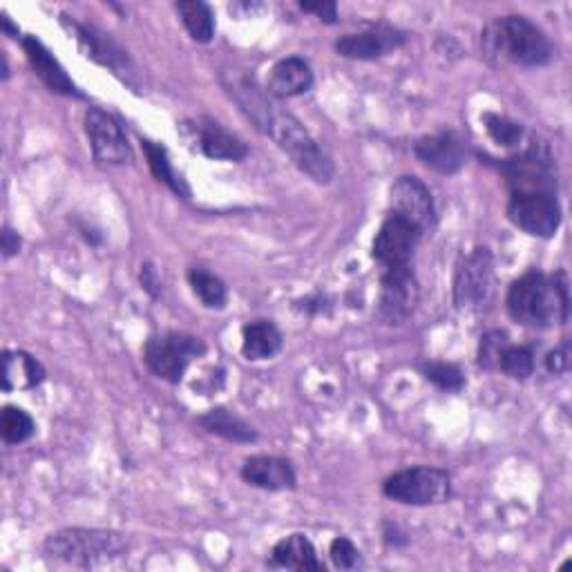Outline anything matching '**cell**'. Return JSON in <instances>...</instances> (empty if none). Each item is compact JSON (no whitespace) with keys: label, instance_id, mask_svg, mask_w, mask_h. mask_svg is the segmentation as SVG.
Segmentation results:
<instances>
[{"label":"cell","instance_id":"obj_25","mask_svg":"<svg viewBox=\"0 0 572 572\" xmlns=\"http://www.w3.org/2000/svg\"><path fill=\"white\" fill-rule=\"evenodd\" d=\"M142 146H144L148 166H150L155 178H157L159 182H163L172 193H178L180 197H188L191 191H188L186 182L180 178V174L174 172V168H172V163H170V157H168V150H166L161 144H155V142H150V139H144Z\"/></svg>","mask_w":572,"mask_h":572},{"label":"cell","instance_id":"obj_10","mask_svg":"<svg viewBox=\"0 0 572 572\" xmlns=\"http://www.w3.org/2000/svg\"><path fill=\"white\" fill-rule=\"evenodd\" d=\"M421 238L423 233L412 222L389 212L374 238L372 255L382 269L410 267Z\"/></svg>","mask_w":572,"mask_h":572},{"label":"cell","instance_id":"obj_16","mask_svg":"<svg viewBox=\"0 0 572 572\" xmlns=\"http://www.w3.org/2000/svg\"><path fill=\"white\" fill-rule=\"evenodd\" d=\"M416 157L431 170L441 174H454L465 166V146L454 132H438L416 142Z\"/></svg>","mask_w":572,"mask_h":572},{"label":"cell","instance_id":"obj_8","mask_svg":"<svg viewBox=\"0 0 572 572\" xmlns=\"http://www.w3.org/2000/svg\"><path fill=\"white\" fill-rule=\"evenodd\" d=\"M510 222L533 238H552L561 224V206L548 191L512 193L508 204Z\"/></svg>","mask_w":572,"mask_h":572},{"label":"cell","instance_id":"obj_4","mask_svg":"<svg viewBox=\"0 0 572 572\" xmlns=\"http://www.w3.org/2000/svg\"><path fill=\"white\" fill-rule=\"evenodd\" d=\"M46 552L72 565H104L127 552V539L112 531L68 527L48 537Z\"/></svg>","mask_w":572,"mask_h":572},{"label":"cell","instance_id":"obj_12","mask_svg":"<svg viewBox=\"0 0 572 572\" xmlns=\"http://www.w3.org/2000/svg\"><path fill=\"white\" fill-rule=\"evenodd\" d=\"M389 212L412 222L423 235L436 227V206L418 178H399L389 188Z\"/></svg>","mask_w":572,"mask_h":572},{"label":"cell","instance_id":"obj_26","mask_svg":"<svg viewBox=\"0 0 572 572\" xmlns=\"http://www.w3.org/2000/svg\"><path fill=\"white\" fill-rule=\"evenodd\" d=\"M188 282L193 287V293L202 300L204 306H208V309H224L227 300H229V291H227V284L217 276L208 273L206 269L193 267L188 271Z\"/></svg>","mask_w":572,"mask_h":572},{"label":"cell","instance_id":"obj_5","mask_svg":"<svg viewBox=\"0 0 572 572\" xmlns=\"http://www.w3.org/2000/svg\"><path fill=\"white\" fill-rule=\"evenodd\" d=\"M204 354L206 344L199 338L180 331H168L153 336L146 342L144 361L157 378L178 385L182 382L188 365Z\"/></svg>","mask_w":572,"mask_h":572},{"label":"cell","instance_id":"obj_7","mask_svg":"<svg viewBox=\"0 0 572 572\" xmlns=\"http://www.w3.org/2000/svg\"><path fill=\"white\" fill-rule=\"evenodd\" d=\"M495 291V257L488 246L474 248L454 273V304L459 312H478Z\"/></svg>","mask_w":572,"mask_h":572},{"label":"cell","instance_id":"obj_32","mask_svg":"<svg viewBox=\"0 0 572 572\" xmlns=\"http://www.w3.org/2000/svg\"><path fill=\"white\" fill-rule=\"evenodd\" d=\"M508 333L506 331H490L480 338L478 344V365L483 369H497L499 358L503 354V349L508 346Z\"/></svg>","mask_w":572,"mask_h":572},{"label":"cell","instance_id":"obj_22","mask_svg":"<svg viewBox=\"0 0 572 572\" xmlns=\"http://www.w3.org/2000/svg\"><path fill=\"white\" fill-rule=\"evenodd\" d=\"M46 378L42 365L25 351H5L3 354V389H34Z\"/></svg>","mask_w":572,"mask_h":572},{"label":"cell","instance_id":"obj_29","mask_svg":"<svg viewBox=\"0 0 572 572\" xmlns=\"http://www.w3.org/2000/svg\"><path fill=\"white\" fill-rule=\"evenodd\" d=\"M499 372H503L506 376L514 378V380H525L531 378L535 372V356L533 351L527 346H512L508 344L503 349V354L499 358Z\"/></svg>","mask_w":572,"mask_h":572},{"label":"cell","instance_id":"obj_23","mask_svg":"<svg viewBox=\"0 0 572 572\" xmlns=\"http://www.w3.org/2000/svg\"><path fill=\"white\" fill-rule=\"evenodd\" d=\"M271 561L280 568H293V570H325V563L318 559L314 544L304 535H291L276 544L271 552Z\"/></svg>","mask_w":572,"mask_h":572},{"label":"cell","instance_id":"obj_31","mask_svg":"<svg viewBox=\"0 0 572 572\" xmlns=\"http://www.w3.org/2000/svg\"><path fill=\"white\" fill-rule=\"evenodd\" d=\"M483 121H486V130L488 135L503 148H514L519 146V142L523 139V127L521 123L508 119V117H501V114H486L483 117Z\"/></svg>","mask_w":572,"mask_h":572},{"label":"cell","instance_id":"obj_9","mask_svg":"<svg viewBox=\"0 0 572 572\" xmlns=\"http://www.w3.org/2000/svg\"><path fill=\"white\" fill-rule=\"evenodd\" d=\"M418 282L410 267L385 269L380 278L378 320L385 325H403L416 312Z\"/></svg>","mask_w":572,"mask_h":572},{"label":"cell","instance_id":"obj_15","mask_svg":"<svg viewBox=\"0 0 572 572\" xmlns=\"http://www.w3.org/2000/svg\"><path fill=\"white\" fill-rule=\"evenodd\" d=\"M405 42V34L393 27H374L361 34H346L336 40V52L344 59L374 61L393 50H399Z\"/></svg>","mask_w":572,"mask_h":572},{"label":"cell","instance_id":"obj_18","mask_svg":"<svg viewBox=\"0 0 572 572\" xmlns=\"http://www.w3.org/2000/svg\"><path fill=\"white\" fill-rule=\"evenodd\" d=\"M23 50H25L27 61H29L32 70L36 72V76L46 83L52 93L65 95V97L78 95L74 81L68 76L63 65L52 57V52L42 46L36 36L23 38Z\"/></svg>","mask_w":572,"mask_h":572},{"label":"cell","instance_id":"obj_13","mask_svg":"<svg viewBox=\"0 0 572 572\" xmlns=\"http://www.w3.org/2000/svg\"><path fill=\"white\" fill-rule=\"evenodd\" d=\"M85 132L90 139L93 155L99 163L123 166L132 159L130 144L119 121L101 108H90L85 112Z\"/></svg>","mask_w":572,"mask_h":572},{"label":"cell","instance_id":"obj_35","mask_svg":"<svg viewBox=\"0 0 572 572\" xmlns=\"http://www.w3.org/2000/svg\"><path fill=\"white\" fill-rule=\"evenodd\" d=\"M300 10L306 14H316L320 21L333 25L338 21V5L336 3H300Z\"/></svg>","mask_w":572,"mask_h":572},{"label":"cell","instance_id":"obj_28","mask_svg":"<svg viewBox=\"0 0 572 572\" xmlns=\"http://www.w3.org/2000/svg\"><path fill=\"white\" fill-rule=\"evenodd\" d=\"M34 431H36V425L25 410L8 405L3 410V414H0V434H3L5 443L21 446V443L29 441Z\"/></svg>","mask_w":572,"mask_h":572},{"label":"cell","instance_id":"obj_27","mask_svg":"<svg viewBox=\"0 0 572 572\" xmlns=\"http://www.w3.org/2000/svg\"><path fill=\"white\" fill-rule=\"evenodd\" d=\"M178 12L197 42H210L215 36V19L212 12L206 3H199V0H184V3H178Z\"/></svg>","mask_w":572,"mask_h":572},{"label":"cell","instance_id":"obj_36","mask_svg":"<svg viewBox=\"0 0 572 572\" xmlns=\"http://www.w3.org/2000/svg\"><path fill=\"white\" fill-rule=\"evenodd\" d=\"M144 271H142V284H144V289L150 293V295H159V280H157V276H155V269L150 267V264H146V267H142Z\"/></svg>","mask_w":572,"mask_h":572},{"label":"cell","instance_id":"obj_21","mask_svg":"<svg viewBox=\"0 0 572 572\" xmlns=\"http://www.w3.org/2000/svg\"><path fill=\"white\" fill-rule=\"evenodd\" d=\"M61 25L78 42V48L83 50V54L87 59H93V61H97L101 65H108L112 70H119V65L123 61V54L117 50L114 42L101 38V34H97L95 29L83 27V25H78L76 21H72L68 16H61Z\"/></svg>","mask_w":572,"mask_h":572},{"label":"cell","instance_id":"obj_3","mask_svg":"<svg viewBox=\"0 0 572 572\" xmlns=\"http://www.w3.org/2000/svg\"><path fill=\"white\" fill-rule=\"evenodd\" d=\"M261 130L291 157V161L318 184H329L333 180V161L318 146V142L306 132V127L289 112L271 108L264 119Z\"/></svg>","mask_w":572,"mask_h":572},{"label":"cell","instance_id":"obj_17","mask_svg":"<svg viewBox=\"0 0 572 572\" xmlns=\"http://www.w3.org/2000/svg\"><path fill=\"white\" fill-rule=\"evenodd\" d=\"M242 478L253 488L269 492L293 490L297 476L293 465L280 457H251L242 465Z\"/></svg>","mask_w":572,"mask_h":572},{"label":"cell","instance_id":"obj_6","mask_svg":"<svg viewBox=\"0 0 572 572\" xmlns=\"http://www.w3.org/2000/svg\"><path fill=\"white\" fill-rule=\"evenodd\" d=\"M387 499L403 506H441L450 499V474L438 467H410L382 483Z\"/></svg>","mask_w":572,"mask_h":572},{"label":"cell","instance_id":"obj_2","mask_svg":"<svg viewBox=\"0 0 572 572\" xmlns=\"http://www.w3.org/2000/svg\"><path fill=\"white\" fill-rule=\"evenodd\" d=\"M483 46L492 57L527 68L546 65L552 59L548 36L525 16H506L490 23L483 32Z\"/></svg>","mask_w":572,"mask_h":572},{"label":"cell","instance_id":"obj_1","mask_svg":"<svg viewBox=\"0 0 572 572\" xmlns=\"http://www.w3.org/2000/svg\"><path fill=\"white\" fill-rule=\"evenodd\" d=\"M508 314L523 327L546 329L568 322L570 297L565 273L544 276L539 271H527L508 291Z\"/></svg>","mask_w":572,"mask_h":572},{"label":"cell","instance_id":"obj_33","mask_svg":"<svg viewBox=\"0 0 572 572\" xmlns=\"http://www.w3.org/2000/svg\"><path fill=\"white\" fill-rule=\"evenodd\" d=\"M329 555H331V561L336 568L340 570H356L363 565V559H361V550L351 544L346 537H338L331 541V548H329Z\"/></svg>","mask_w":572,"mask_h":572},{"label":"cell","instance_id":"obj_24","mask_svg":"<svg viewBox=\"0 0 572 572\" xmlns=\"http://www.w3.org/2000/svg\"><path fill=\"white\" fill-rule=\"evenodd\" d=\"M199 425L215 434V436H222L231 443H253L257 441V431L238 414H233L227 407H215L210 412H206L204 416H199Z\"/></svg>","mask_w":572,"mask_h":572},{"label":"cell","instance_id":"obj_19","mask_svg":"<svg viewBox=\"0 0 572 572\" xmlns=\"http://www.w3.org/2000/svg\"><path fill=\"white\" fill-rule=\"evenodd\" d=\"M314 85V72L304 59L289 57L282 59L269 76V95L278 99H291L309 93Z\"/></svg>","mask_w":572,"mask_h":572},{"label":"cell","instance_id":"obj_30","mask_svg":"<svg viewBox=\"0 0 572 572\" xmlns=\"http://www.w3.org/2000/svg\"><path fill=\"white\" fill-rule=\"evenodd\" d=\"M421 374L443 391H461L465 387L463 372L452 363H425L421 365Z\"/></svg>","mask_w":572,"mask_h":572},{"label":"cell","instance_id":"obj_34","mask_svg":"<svg viewBox=\"0 0 572 572\" xmlns=\"http://www.w3.org/2000/svg\"><path fill=\"white\" fill-rule=\"evenodd\" d=\"M570 365V349L568 344L563 342L561 346H557L555 351H550V354L546 356V367L550 374H563Z\"/></svg>","mask_w":572,"mask_h":572},{"label":"cell","instance_id":"obj_20","mask_svg":"<svg viewBox=\"0 0 572 572\" xmlns=\"http://www.w3.org/2000/svg\"><path fill=\"white\" fill-rule=\"evenodd\" d=\"M282 349V333L271 320H253L242 329V354L246 361H269Z\"/></svg>","mask_w":572,"mask_h":572},{"label":"cell","instance_id":"obj_11","mask_svg":"<svg viewBox=\"0 0 572 572\" xmlns=\"http://www.w3.org/2000/svg\"><path fill=\"white\" fill-rule=\"evenodd\" d=\"M184 139L215 161H242L248 155L246 144L229 132L224 125H219L212 119L184 121L180 125Z\"/></svg>","mask_w":572,"mask_h":572},{"label":"cell","instance_id":"obj_37","mask_svg":"<svg viewBox=\"0 0 572 572\" xmlns=\"http://www.w3.org/2000/svg\"><path fill=\"white\" fill-rule=\"evenodd\" d=\"M19 248H21V238H19V233H14L12 229H5V231H3V255H5V257H12V255L19 253Z\"/></svg>","mask_w":572,"mask_h":572},{"label":"cell","instance_id":"obj_14","mask_svg":"<svg viewBox=\"0 0 572 572\" xmlns=\"http://www.w3.org/2000/svg\"><path fill=\"white\" fill-rule=\"evenodd\" d=\"M501 170L512 184L514 193L523 191H548L555 188L552 178V159L544 144H535L527 148L523 155L514 159H506L501 163Z\"/></svg>","mask_w":572,"mask_h":572}]
</instances>
